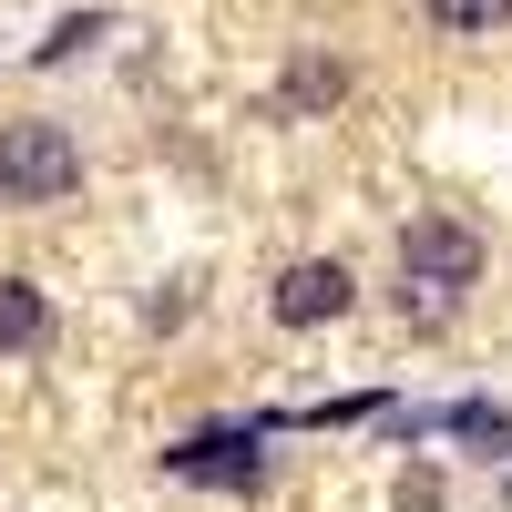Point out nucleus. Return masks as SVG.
<instances>
[{"label":"nucleus","mask_w":512,"mask_h":512,"mask_svg":"<svg viewBox=\"0 0 512 512\" xmlns=\"http://www.w3.org/2000/svg\"><path fill=\"white\" fill-rule=\"evenodd\" d=\"M164 472L175 482H226V492H256L267 482V461H256V431H195L164 451Z\"/></svg>","instance_id":"4"},{"label":"nucleus","mask_w":512,"mask_h":512,"mask_svg":"<svg viewBox=\"0 0 512 512\" xmlns=\"http://www.w3.org/2000/svg\"><path fill=\"white\" fill-rule=\"evenodd\" d=\"M400 267H410V308L441 318L451 297L482 277V236L461 226V216H410V226H400Z\"/></svg>","instance_id":"1"},{"label":"nucleus","mask_w":512,"mask_h":512,"mask_svg":"<svg viewBox=\"0 0 512 512\" xmlns=\"http://www.w3.org/2000/svg\"><path fill=\"white\" fill-rule=\"evenodd\" d=\"M400 512H441V472H431V461H410V472H400Z\"/></svg>","instance_id":"10"},{"label":"nucleus","mask_w":512,"mask_h":512,"mask_svg":"<svg viewBox=\"0 0 512 512\" xmlns=\"http://www.w3.org/2000/svg\"><path fill=\"white\" fill-rule=\"evenodd\" d=\"M441 431L461 441V461H512V410H502V400H461Z\"/></svg>","instance_id":"6"},{"label":"nucleus","mask_w":512,"mask_h":512,"mask_svg":"<svg viewBox=\"0 0 512 512\" xmlns=\"http://www.w3.org/2000/svg\"><path fill=\"white\" fill-rule=\"evenodd\" d=\"M349 308H359V277L338 267V256H308V267L277 277V328H328V318H349Z\"/></svg>","instance_id":"3"},{"label":"nucleus","mask_w":512,"mask_h":512,"mask_svg":"<svg viewBox=\"0 0 512 512\" xmlns=\"http://www.w3.org/2000/svg\"><path fill=\"white\" fill-rule=\"evenodd\" d=\"M41 338H52V297L31 277H0V359H31Z\"/></svg>","instance_id":"5"},{"label":"nucleus","mask_w":512,"mask_h":512,"mask_svg":"<svg viewBox=\"0 0 512 512\" xmlns=\"http://www.w3.org/2000/svg\"><path fill=\"white\" fill-rule=\"evenodd\" d=\"M82 185V154L62 123H0V195L11 205H62Z\"/></svg>","instance_id":"2"},{"label":"nucleus","mask_w":512,"mask_h":512,"mask_svg":"<svg viewBox=\"0 0 512 512\" xmlns=\"http://www.w3.org/2000/svg\"><path fill=\"white\" fill-rule=\"evenodd\" d=\"M103 31H113L103 11H82V21H62L52 41H41V62H72V52H93V41H103Z\"/></svg>","instance_id":"9"},{"label":"nucleus","mask_w":512,"mask_h":512,"mask_svg":"<svg viewBox=\"0 0 512 512\" xmlns=\"http://www.w3.org/2000/svg\"><path fill=\"white\" fill-rule=\"evenodd\" d=\"M420 11H431L441 31H502V21H512V0H420Z\"/></svg>","instance_id":"8"},{"label":"nucleus","mask_w":512,"mask_h":512,"mask_svg":"<svg viewBox=\"0 0 512 512\" xmlns=\"http://www.w3.org/2000/svg\"><path fill=\"white\" fill-rule=\"evenodd\" d=\"M338 93H349V72H338V62H297V72L277 82V113H328Z\"/></svg>","instance_id":"7"}]
</instances>
